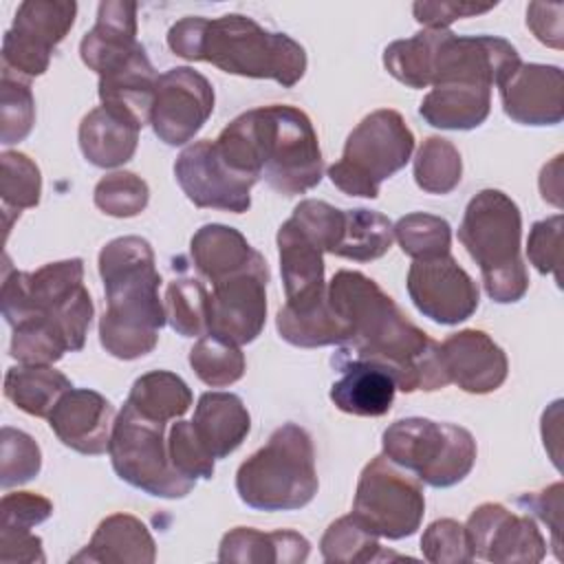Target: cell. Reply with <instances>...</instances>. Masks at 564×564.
<instances>
[{
	"label": "cell",
	"mask_w": 564,
	"mask_h": 564,
	"mask_svg": "<svg viewBox=\"0 0 564 564\" xmlns=\"http://www.w3.org/2000/svg\"><path fill=\"white\" fill-rule=\"evenodd\" d=\"M441 357L449 383L469 394H489L498 390L509 375L505 350L478 328L452 333L441 344Z\"/></svg>",
	"instance_id": "cell-20"
},
{
	"label": "cell",
	"mask_w": 564,
	"mask_h": 564,
	"mask_svg": "<svg viewBox=\"0 0 564 564\" xmlns=\"http://www.w3.org/2000/svg\"><path fill=\"white\" fill-rule=\"evenodd\" d=\"M73 0H26L18 7L13 24L2 37V73L20 79L48 70L51 55L75 24Z\"/></svg>",
	"instance_id": "cell-12"
},
{
	"label": "cell",
	"mask_w": 564,
	"mask_h": 564,
	"mask_svg": "<svg viewBox=\"0 0 564 564\" xmlns=\"http://www.w3.org/2000/svg\"><path fill=\"white\" fill-rule=\"evenodd\" d=\"M93 200L97 209L115 218H132L139 216L150 200L148 183L134 172H112L106 174L93 192Z\"/></svg>",
	"instance_id": "cell-43"
},
{
	"label": "cell",
	"mask_w": 564,
	"mask_h": 564,
	"mask_svg": "<svg viewBox=\"0 0 564 564\" xmlns=\"http://www.w3.org/2000/svg\"><path fill=\"white\" fill-rule=\"evenodd\" d=\"M520 64V53L505 37L456 35L445 29L434 55L432 86L476 84L494 88L500 86Z\"/></svg>",
	"instance_id": "cell-14"
},
{
	"label": "cell",
	"mask_w": 564,
	"mask_h": 564,
	"mask_svg": "<svg viewBox=\"0 0 564 564\" xmlns=\"http://www.w3.org/2000/svg\"><path fill=\"white\" fill-rule=\"evenodd\" d=\"M405 286L419 313L445 326L469 319L480 302L478 284L452 253L414 260L408 269Z\"/></svg>",
	"instance_id": "cell-17"
},
{
	"label": "cell",
	"mask_w": 564,
	"mask_h": 564,
	"mask_svg": "<svg viewBox=\"0 0 564 564\" xmlns=\"http://www.w3.org/2000/svg\"><path fill=\"white\" fill-rule=\"evenodd\" d=\"M421 553L432 564H465L471 562L465 524L454 518L434 520L421 535Z\"/></svg>",
	"instance_id": "cell-47"
},
{
	"label": "cell",
	"mask_w": 564,
	"mask_h": 564,
	"mask_svg": "<svg viewBox=\"0 0 564 564\" xmlns=\"http://www.w3.org/2000/svg\"><path fill=\"white\" fill-rule=\"evenodd\" d=\"M275 240L286 295L284 308L293 313L317 308L328 293V282L324 278V251L300 229L293 218L280 225Z\"/></svg>",
	"instance_id": "cell-22"
},
{
	"label": "cell",
	"mask_w": 564,
	"mask_h": 564,
	"mask_svg": "<svg viewBox=\"0 0 564 564\" xmlns=\"http://www.w3.org/2000/svg\"><path fill=\"white\" fill-rule=\"evenodd\" d=\"M425 513L421 480L386 454L370 458L357 480L352 518L386 540H403L419 531Z\"/></svg>",
	"instance_id": "cell-11"
},
{
	"label": "cell",
	"mask_w": 564,
	"mask_h": 564,
	"mask_svg": "<svg viewBox=\"0 0 564 564\" xmlns=\"http://www.w3.org/2000/svg\"><path fill=\"white\" fill-rule=\"evenodd\" d=\"M174 176L187 200L196 207L234 214L251 207V187L258 183L253 176L234 172L209 139L187 145L176 156Z\"/></svg>",
	"instance_id": "cell-16"
},
{
	"label": "cell",
	"mask_w": 564,
	"mask_h": 564,
	"mask_svg": "<svg viewBox=\"0 0 564 564\" xmlns=\"http://www.w3.org/2000/svg\"><path fill=\"white\" fill-rule=\"evenodd\" d=\"M220 159L240 174L264 178L282 196L313 189L324 161L308 115L289 104H269L238 115L214 139Z\"/></svg>",
	"instance_id": "cell-2"
},
{
	"label": "cell",
	"mask_w": 564,
	"mask_h": 564,
	"mask_svg": "<svg viewBox=\"0 0 564 564\" xmlns=\"http://www.w3.org/2000/svg\"><path fill=\"white\" fill-rule=\"evenodd\" d=\"M562 68L520 64L500 86L505 115L520 126H557L564 119Z\"/></svg>",
	"instance_id": "cell-19"
},
{
	"label": "cell",
	"mask_w": 564,
	"mask_h": 564,
	"mask_svg": "<svg viewBox=\"0 0 564 564\" xmlns=\"http://www.w3.org/2000/svg\"><path fill=\"white\" fill-rule=\"evenodd\" d=\"M319 553L330 564H366L392 557L379 544V538L364 529L350 513L328 524L319 540Z\"/></svg>",
	"instance_id": "cell-38"
},
{
	"label": "cell",
	"mask_w": 564,
	"mask_h": 564,
	"mask_svg": "<svg viewBox=\"0 0 564 564\" xmlns=\"http://www.w3.org/2000/svg\"><path fill=\"white\" fill-rule=\"evenodd\" d=\"M491 88L476 84H438L423 97L419 115L432 128L474 130L489 117Z\"/></svg>",
	"instance_id": "cell-30"
},
{
	"label": "cell",
	"mask_w": 564,
	"mask_h": 564,
	"mask_svg": "<svg viewBox=\"0 0 564 564\" xmlns=\"http://www.w3.org/2000/svg\"><path fill=\"white\" fill-rule=\"evenodd\" d=\"M139 46L137 2L106 0L97 7L95 26L79 42V57L90 70L104 75L121 66Z\"/></svg>",
	"instance_id": "cell-24"
},
{
	"label": "cell",
	"mask_w": 564,
	"mask_h": 564,
	"mask_svg": "<svg viewBox=\"0 0 564 564\" xmlns=\"http://www.w3.org/2000/svg\"><path fill=\"white\" fill-rule=\"evenodd\" d=\"M141 416L159 421V423H170L181 419L194 397L189 386L174 372L170 370H152L141 375L126 399Z\"/></svg>",
	"instance_id": "cell-33"
},
{
	"label": "cell",
	"mask_w": 564,
	"mask_h": 564,
	"mask_svg": "<svg viewBox=\"0 0 564 564\" xmlns=\"http://www.w3.org/2000/svg\"><path fill=\"white\" fill-rule=\"evenodd\" d=\"M317 487L313 438L297 423L275 427L236 471L238 498L256 511L302 509L315 498Z\"/></svg>",
	"instance_id": "cell-7"
},
{
	"label": "cell",
	"mask_w": 564,
	"mask_h": 564,
	"mask_svg": "<svg viewBox=\"0 0 564 564\" xmlns=\"http://www.w3.org/2000/svg\"><path fill=\"white\" fill-rule=\"evenodd\" d=\"M156 544L148 527L130 513H112L99 522L88 546L73 562L97 564H152Z\"/></svg>",
	"instance_id": "cell-27"
},
{
	"label": "cell",
	"mask_w": 564,
	"mask_h": 564,
	"mask_svg": "<svg viewBox=\"0 0 564 564\" xmlns=\"http://www.w3.org/2000/svg\"><path fill=\"white\" fill-rule=\"evenodd\" d=\"M520 238V207L505 192L482 189L467 203L458 240L478 264L487 295L498 304L520 302L529 291Z\"/></svg>",
	"instance_id": "cell-6"
},
{
	"label": "cell",
	"mask_w": 564,
	"mask_h": 564,
	"mask_svg": "<svg viewBox=\"0 0 564 564\" xmlns=\"http://www.w3.org/2000/svg\"><path fill=\"white\" fill-rule=\"evenodd\" d=\"M0 562L13 564H42L46 562L42 551V538L29 533H0Z\"/></svg>",
	"instance_id": "cell-53"
},
{
	"label": "cell",
	"mask_w": 564,
	"mask_h": 564,
	"mask_svg": "<svg viewBox=\"0 0 564 564\" xmlns=\"http://www.w3.org/2000/svg\"><path fill=\"white\" fill-rule=\"evenodd\" d=\"M328 304L350 328L333 359L368 361L392 375L401 392H434L449 383L441 344L408 319L399 304L361 271L341 269L328 282Z\"/></svg>",
	"instance_id": "cell-1"
},
{
	"label": "cell",
	"mask_w": 564,
	"mask_h": 564,
	"mask_svg": "<svg viewBox=\"0 0 564 564\" xmlns=\"http://www.w3.org/2000/svg\"><path fill=\"white\" fill-rule=\"evenodd\" d=\"M0 300L11 328L24 319H44L57 328L70 352L84 348L95 306L84 284L82 258L48 262L35 271L7 267Z\"/></svg>",
	"instance_id": "cell-5"
},
{
	"label": "cell",
	"mask_w": 564,
	"mask_h": 564,
	"mask_svg": "<svg viewBox=\"0 0 564 564\" xmlns=\"http://www.w3.org/2000/svg\"><path fill=\"white\" fill-rule=\"evenodd\" d=\"M275 328L286 344L300 348L341 346L350 337V328L330 308L328 293L326 300L313 311L293 313L282 306L275 315Z\"/></svg>",
	"instance_id": "cell-35"
},
{
	"label": "cell",
	"mask_w": 564,
	"mask_h": 564,
	"mask_svg": "<svg viewBox=\"0 0 564 564\" xmlns=\"http://www.w3.org/2000/svg\"><path fill=\"white\" fill-rule=\"evenodd\" d=\"M516 502L524 513L535 516L551 529V546L555 557H562V482H553L542 491L522 494Z\"/></svg>",
	"instance_id": "cell-50"
},
{
	"label": "cell",
	"mask_w": 564,
	"mask_h": 564,
	"mask_svg": "<svg viewBox=\"0 0 564 564\" xmlns=\"http://www.w3.org/2000/svg\"><path fill=\"white\" fill-rule=\"evenodd\" d=\"M474 560L498 564H538L546 540L529 513H513L500 502H482L465 522Z\"/></svg>",
	"instance_id": "cell-15"
},
{
	"label": "cell",
	"mask_w": 564,
	"mask_h": 564,
	"mask_svg": "<svg viewBox=\"0 0 564 564\" xmlns=\"http://www.w3.org/2000/svg\"><path fill=\"white\" fill-rule=\"evenodd\" d=\"M394 242V225L381 212L357 207L344 209L341 238L333 251L337 258L355 262H372L390 251Z\"/></svg>",
	"instance_id": "cell-34"
},
{
	"label": "cell",
	"mask_w": 564,
	"mask_h": 564,
	"mask_svg": "<svg viewBox=\"0 0 564 564\" xmlns=\"http://www.w3.org/2000/svg\"><path fill=\"white\" fill-rule=\"evenodd\" d=\"M445 29H423L408 40H394L383 51L386 70L408 88L432 86L434 55Z\"/></svg>",
	"instance_id": "cell-36"
},
{
	"label": "cell",
	"mask_w": 564,
	"mask_h": 564,
	"mask_svg": "<svg viewBox=\"0 0 564 564\" xmlns=\"http://www.w3.org/2000/svg\"><path fill=\"white\" fill-rule=\"evenodd\" d=\"M412 152L414 134L405 119L392 108H379L352 128L328 178L348 196L377 198L381 183L403 170Z\"/></svg>",
	"instance_id": "cell-9"
},
{
	"label": "cell",
	"mask_w": 564,
	"mask_h": 564,
	"mask_svg": "<svg viewBox=\"0 0 564 564\" xmlns=\"http://www.w3.org/2000/svg\"><path fill=\"white\" fill-rule=\"evenodd\" d=\"M165 317L181 337L209 333V293L196 278H176L165 289Z\"/></svg>",
	"instance_id": "cell-39"
},
{
	"label": "cell",
	"mask_w": 564,
	"mask_h": 564,
	"mask_svg": "<svg viewBox=\"0 0 564 564\" xmlns=\"http://www.w3.org/2000/svg\"><path fill=\"white\" fill-rule=\"evenodd\" d=\"M167 46L187 62H209L229 75L273 79L282 88H293L306 73V51L300 42L242 13L181 18L167 31Z\"/></svg>",
	"instance_id": "cell-3"
},
{
	"label": "cell",
	"mask_w": 564,
	"mask_h": 564,
	"mask_svg": "<svg viewBox=\"0 0 564 564\" xmlns=\"http://www.w3.org/2000/svg\"><path fill=\"white\" fill-rule=\"evenodd\" d=\"M167 454L172 467L187 480H209L214 476V456L198 441L192 421H176L167 430Z\"/></svg>",
	"instance_id": "cell-45"
},
{
	"label": "cell",
	"mask_w": 564,
	"mask_h": 564,
	"mask_svg": "<svg viewBox=\"0 0 564 564\" xmlns=\"http://www.w3.org/2000/svg\"><path fill=\"white\" fill-rule=\"evenodd\" d=\"M189 253L196 271L212 284L264 260L238 229L220 223L196 229L189 240Z\"/></svg>",
	"instance_id": "cell-29"
},
{
	"label": "cell",
	"mask_w": 564,
	"mask_h": 564,
	"mask_svg": "<svg viewBox=\"0 0 564 564\" xmlns=\"http://www.w3.org/2000/svg\"><path fill=\"white\" fill-rule=\"evenodd\" d=\"M496 4H498V2L478 4V2H467V0H460V2H456V0L414 2V4H412V13H414L416 22L423 24L425 29H447L454 20L487 13V11H491Z\"/></svg>",
	"instance_id": "cell-51"
},
{
	"label": "cell",
	"mask_w": 564,
	"mask_h": 564,
	"mask_svg": "<svg viewBox=\"0 0 564 564\" xmlns=\"http://www.w3.org/2000/svg\"><path fill=\"white\" fill-rule=\"evenodd\" d=\"M97 267L106 291V311L99 319L101 348L123 361L152 352L167 317L150 242L141 236L115 238L99 251Z\"/></svg>",
	"instance_id": "cell-4"
},
{
	"label": "cell",
	"mask_w": 564,
	"mask_h": 564,
	"mask_svg": "<svg viewBox=\"0 0 564 564\" xmlns=\"http://www.w3.org/2000/svg\"><path fill=\"white\" fill-rule=\"evenodd\" d=\"M73 388L70 379L44 364L11 366L4 375V397L22 412L48 419L57 401Z\"/></svg>",
	"instance_id": "cell-32"
},
{
	"label": "cell",
	"mask_w": 564,
	"mask_h": 564,
	"mask_svg": "<svg viewBox=\"0 0 564 564\" xmlns=\"http://www.w3.org/2000/svg\"><path fill=\"white\" fill-rule=\"evenodd\" d=\"M0 119L2 145L20 143L29 137L35 123V99L26 79L2 73L0 79Z\"/></svg>",
	"instance_id": "cell-44"
},
{
	"label": "cell",
	"mask_w": 564,
	"mask_h": 564,
	"mask_svg": "<svg viewBox=\"0 0 564 564\" xmlns=\"http://www.w3.org/2000/svg\"><path fill=\"white\" fill-rule=\"evenodd\" d=\"M42 174L33 159L22 152L4 150L0 156V198L4 212V229L9 231L13 218H20L22 209H31L40 203Z\"/></svg>",
	"instance_id": "cell-37"
},
{
	"label": "cell",
	"mask_w": 564,
	"mask_h": 564,
	"mask_svg": "<svg viewBox=\"0 0 564 564\" xmlns=\"http://www.w3.org/2000/svg\"><path fill=\"white\" fill-rule=\"evenodd\" d=\"M139 132V128L119 119L104 106H97L84 115L77 139L84 159L95 167L108 170L119 167L134 156Z\"/></svg>",
	"instance_id": "cell-31"
},
{
	"label": "cell",
	"mask_w": 564,
	"mask_h": 564,
	"mask_svg": "<svg viewBox=\"0 0 564 564\" xmlns=\"http://www.w3.org/2000/svg\"><path fill=\"white\" fill-rule=\"evenodd\" d=\"M463 176L458 148L443 137H427L414 156V181L427 194H449Z\"/></svg>",
	"instance_id": "cell-40"
},
{
	"label": "cell",
	"mask_w": 564,
	"mask_h": 564,
	"mask_svg": "<svg viewBox=\"0 0 564 564\" xmlns=\"http://www.w3.org/2000/svg\"><path fill=\"white\" fill-rule=\"evenodd\" d=\"M527 26L542 44L562 48V4L531 2L527 7Z\"/></svg>",
	"instance_id": "cell-52"
},
{
	"label": "cell",
	"mask_w": 564,
	"mask_h": 564,
	"mask_svg": "<svg viewBox=\"0 0 564 564\" xmlns=\"http://www.w3.org/2000/svg\"><path fill=\"white\" fill-rule=\"evenodd\" d=\"M560 247H562V214L538 220L531 225L527 240L529 262L542 273L555 275L560 284Z\"/></svg>",
	"instance_id": "cell-49"
},
{
	"label": "cell",
	"mask_w": 564,
	"mask_h": 564,
	"mask_svg": "<svg viewBox=\"0 0 564 564\" xmlns=\"http://www.w3.org/2000/svg\"><path fill=\"white\" fill-rule=\"evenodd\" d=\"M311 542L291 529L258 531L236 527L227 531L218 546L220 562L240 564H302L308 560Z\"/></svg>",
	"instance_id": "cell-28"
},
{
	"label": "cell",
	"mask_w": 564,
	"mask_h": 564,
	"mask_svg": "<svg viewBox=\"0 0 564 564\" xmlns=\"http://www.w3.org/2000/svg\"><path fill=\"white\" fill-rule=\"evenodd\" d=\"M115 419V408L104 394L70 388L48 414V427L73 452L99 456L108 452Z\"/></svg>",
	"instance_id": "cell-21"
},
{
	"label": "cell",
	"mask_w": 564,
	"mask_h": 564,
	"mask_svg": "<svg viewBox=\"0 0 564 564\" xmlns=\"http://www.w3.org/2000/svg\"><path fill=\"white\" fill-rule=\"evenodd\" d=\"M214 112L212 82L189 66L167 68L156 79L150 126L165 145H185Z\"/></svg>",
	"instance_id": "cell-13"
},
{
	"label": "cell",
	"mask_w": 564,
	"mask_h": 564,
	"mask_svg": "<svg viewBox=\"0 0 564 564\" xmlns=\"http://www.w3.org/2000/svg\"><path fill=\"white\" fill-rule=\"evenodd\" d=\"M267 260L212 284L209 335L238 346L251 344L267 322Z\"/></svg>",
	"instance_id": "cell-18"
},
{
	"label": "cell",
	"mask_w": 564,
	"mask_h": 564,
	"mask_svg": "<svg viewBox=\"0 0 564 564\" xmlns=\"http://www.w3.org/2000/svg\"><path fill=\"white\" fill-rule=\"evenodd\" d=\"M394 240L412 260H430L449 253L452 227L441 216L412 212L394 223Z\"/></svg>",
	"instance_id": "cell-42"
},
{
	"label": "cell",
	"mask_w": 564,
	"mask_h": 564,
	"mask_svg": "<svg viewBox=\"0 0 564 564\" xmlns=\"http://www.w3.org/2000/svg\"><path fill=\"white\" fill-rule=\"evenodd\" d=\"M381 447L392 463L436 489L465 480L478 454L476 438L469 430L423 416L390 423L381 434Z\"/></svg>",
	"instance_id": "cell-8"
},
{
	"label": "cell",
	"mask_w": 564,
	"mask_h": 564,
	"mask_svg": "<svg viewBox=\"0 0 564 564\" xmlns=\"http://www.w3.org/2000/svg\"><path fill=\"white\" fill-rule=\"evenodd\" d=\"M159 75L141 44L121 66L99 75L97 95L106 110L134 128L150 123Z\"/></svg>",
	"instance_id": "cell-23"
},
{
	"label": "cell",
	"mask_w": 564,
	"mask_h": 564,
	"mask_svg": "<svg viewBox=\"0 0 564 564\" xmlns=\"http://www.w3.org/2000/svg\"><path fill=\"white\" fill-rule=\"evenodd\" d=\"M165 425L141 416L126 401L112 425L108 456L115 474L130 487L154 498L176 500L185 498L196 482L172 467Z\"/></svg>",
	"instance_id": "cell-10"
},
{
	"label": "cell",
	"mask_w": 564,
	"mask_h": 564,
	"mask_svg": "<svg viewBox=\"0 0 564 564\" xmlns=\"http://www.w3.org/2000/svg\"><path fill=\"white\" fill-rule=\"evenodd\" d=\"M42 469L40 445L22 430L2 427V467L0 482L2 489L29 482Z\"/></svg>",
	"instance_id": "cell-46"
},
{
	"label": "cell",
	"mask_w": 564,
	"mask_h": 564,
	"mask_svg": "<svg viewBox=\"0 0 564 564\" xmlns=\"http://www.w3.org/2000/svg\"><path fill=\"white\" fill-rule=\"evenodd\" d=\"M339 379L330 386V401L337 410L352 416H383L394 403L397 383L383 368L355 361V359H330Z\"/></svg>",
	"instance_id": "cell-25"
},
{
	"label": "cell",
	"mask_w": 564,
	"mask_h": 564,
	"mask_svg": "<svg viewBox=\"0 0 564 564\" xmlns=\"http://www.w3.org/2000/svg\"><path fill=\"white\" fill-rule=\"evenodd\" d=\"M53 502L33 491L4 494L0 502V533H29L48 520Z\"/></svg>",
	"instance_id": "cell-48"
},
{
	"label": "cell",
	"mask_w": 564,
	"mask_h": 564,
	"mask_svg": "<svg viewBox=\"0 0 564 564\" xmlns=\"http://www.w3.org/2000/svg\"><path fill=\"white\" fill-rule=\"evenodd\" d=\"M189 366L196 372V377L209 388L231 386L247 370V361L240 346L209 333L198 337V341L192 346Z\"/></svg>",
	"instance_id": "cell-41"
},
{
	"label": "cell",
	"mask_w": 564,
	"mask_h": 564,
	"mask_svg": "<svg viewBox=\"0 0 564 564\" xmlns=\"http://www.w3.org/2000/svg\"><path fill=\"white\" fill-rule=\"evenodd\" d=\"M192 427L214 458H225L236 452L251 432V416L238 394L203 392L194 410Z\"/></svg>",
	"instance_id": "cell-26"
}]
</instances>
